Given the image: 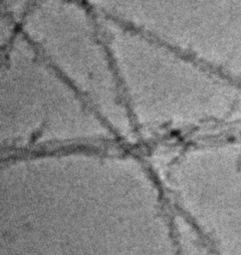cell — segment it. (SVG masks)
Wrapping results in <instances>:
<instances>
[{
    "mask_svg": "<svg viewBox=\"0 0 241 255\" xmlns=\"http://www.w3.org/2000/svg\"><path fill=\"white\" fill-rule=\"evenodd\" d=\"M19 31L73 89L92 101L122 97L98 15L82 0H35Z\"/></svg>",
    "mask_w": 241,
    "mask_h": 255,
    "instance_id": "cell-1",
    "label": "cell"
},
{
    "mask_svg": "<svg viewBox=\"0 0 241 255\" xmlns=\"http://www.w3.org/2000/svg\"><path fill=\"white\" fill-rule=\"evenodd\" d=\"M2 14L12 19L19 27L20 22L31 8L35 0H1Z\"/></svg>",
    "mask_w": 241,
    "mask_h": 255,
    "instance_id": "cell-2",
    "label": "cell"
}]
</instances>
